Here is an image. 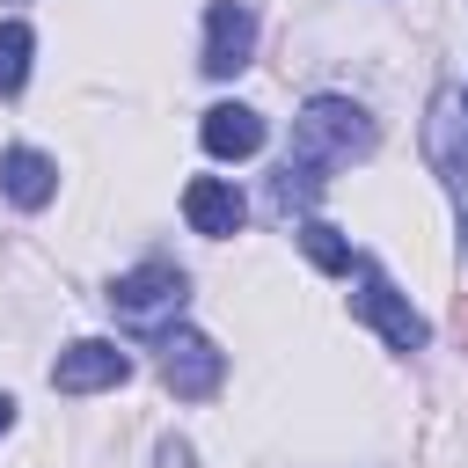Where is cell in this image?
<instances>
[{
    "label": "cell",
    "instance_id": "obj_1",
    "mask_svg": "<svg viewBox=\"0 0 468 468\" xmlns=\"http://www.w3.org/2000/svg\"><path fill=\"white\" fill-rule=\"evenodd\" d=\"M373 146H380V124H373L351 95H307L300 117H292V146H285V161H278L271 197H278L285 212H292V205H314L322 183H329V168L366 161Z\"/></svg>",
    "mask_w": 468,
    "mask_h": 468
},
{
    "label": "cell",
    "instance_id": "obj_2",
    "mask_svg": "<svg viewBox=\"0 0 468 468\" xmlns=\"http://www.w3.org/2000/svg\"><path fill=\"white\" fill-rule=\"evenodd\" d=\"M110 314L124 322V329H139V336H168L176 329V314H183V300H190V278L168 263V256H146V263H132L124 278H110Z\"/></svg>",
    "mask_w": 468,
    "mask_h": 468
},
{
    "label": "cell",
    "instance_id": "obj_3",
    "mask_svg": "<svg viewBox=\"0 0 468 468\" xmlns=\"http://www.w3.org/2000/svg\"><path fill=\"white\" fill-rule=\"evenodd\" d=\"M351 314L373 322V329L388 336V351H424V344H431V322L395 292V278H388L373 256H351Z\"/></svg>",
    "mask_w": 468,
    "mask_h": 468
},
{
    "label": "cell",
    "instance_id": "obj_4",
    "mask_svg": "<svg viewBox=\"0 0 468 468\" xmlns=\"http://www.w3.org/2000/svg\"><path fill=\"white\" fill-rule=\"evenodd\" d=\"M161 380H168V395L176 402H212L219 395V380H227V351L205 336V329H168L161 336Z\"/></svg>",
    "mask_w": 468,
    "mask_h": 468
},
{
    "label": "cell",
    "instance_id": "obj_5",
    "mask_svg": "<svg viewBox=\"0 0 468 468\" xmlns=\"http://www.w3.org/2000/svg\"><path fill=\"white\" fill-rule=\"evenodd\" d=\"M249 58H256V7L249 0H212L205 7V58L197 66L212 80H234Z\"/></svg>",
    "mask_w": 468,
    "mask_h": 468
},
{
    "label": "cell",
    "instance_id": "obj_6",
    "mask_svg": "<svg viewBox=\"0 0 468 468\" xmlns=\"http://www.w3.org/2000/svg\"><path fill=\"white\" fill-rule=\"evenodd\" d=\"M132 380V351H117L110 336H80L51 358V388L58 395H95V388H117Z\"/></svg>",
    "mask_w": 468,
    "mask_h": 468
},
{
    "label": "cell",
    "instance_id": "obj_7",
    "mask_svg": "<svg viewBox=\"0 0 468 468\" xmlns=\"http://www.w3.org/2000/svg\"><path fill=\"white\" fill-rule=\"evenodd\" d=\"M183 219H190V234L227 241V234H241L249 205H241V190H234L227 176H190V183H183Z\"/></svg>",
    "mask_w": 468,
    "mask_h": 468
},
{
    "label": "cell",
    "instance_id": "obj_8",
    "mask_svg": "<svg viewBox=\"0 0 468 468\" xmlns=\"http://www.w3.org/2000/svg\"><path fill=\"white\" fill-rule=\"evenodd\" d=\"M0 197L22 205V212H44V205L58 197V161L37 154V146H7V154H0Z\"/></svg>",
    "mask_w": 468,
    "mask_h": 468
},
{
    "label": "cell",
    "instance_id": "obj_9",
    "mask_svg": "<svg viewBox=\"0 0 468 468\" xmlns=\"http://www.w3.org/2000/svg\"><path fill=\"white\" fill-rule=\"evenodd\" d=\"M197 139H205V154H219V161H249V154L263 146V117H256L249 102H212L205 124H197Z\"/></svg>",
    "mask_w": 468,
    "mask_h": 468
},
{
    "label": "cell",
    "instance_id": "obj_10",
    "mask_svg": "<svg viewBox=\"0 0 468 468\" xmlns=\"http://www.w3.org/2000/svg\"><path fill=\"white\" fill-rule=\"evenodd\" d=\"M29 58H37V29L29 22H0V95L29 88Z\"/></svg>",
    "mask_w": 468,
    "mask_h": 468
},
{
    "label": "cell",
    "instance_id": "obj_11",
    "mask_svg": "<svg viewBox=\"0 0 468 468\" xmlns=\"http://www.w3.org/2000/svg\"><path fill=\"white\" fill-rule=\"evenodd\" d=\"M300 249H307L314 271H351V241H344V227H329V219H300Z\"/></svg>",
    "mask_w": 468,
    "mask_h": 468
},
{
    "label": "cell",
    "instance_id": "obj_12",
    "mask_svg": "<svg viewBox=\"0 0 468 468\" xmlns=\"http://www.w3.org/2000/svg\"><path fill=\"white\" fill-rule=\"evenodd\" d=\"M154 468H197L190 439H161V446H154Z\"/></svg>",
    "mask_w": 468,
    "mask_h": 468
},
{
    "label": "cell",
    "instance_id": "obj_13",
    "mask_svg": "<svg viewBox=\"0 0 468 468\" xmlns=\"http://www.w3.org/2000/svg\"><path fill=\"white\" fill-rule=\"evenodd\" d=\"M7 424H15V395L0 388V431H7Z\"/></svg>",
    "mask_w": 468,
    "mask_h": 468
},
{
    "label": "cell",
    "instance_id": "obj_14",
    "mask_svg": "<svg viewBox=\"0 0 468 468\" xmlns=\"http://www.w3.org/2000/svg\"><path fill=\"white\" fill-rule=\"evenodd\" d=\"M461 241H468V219H461Z\"/></svg>",
    "mask_w": 468,
    "mask_h": 468
}]
</instances>
